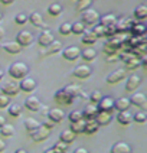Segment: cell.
Listing matches in <instances>:
<instances>
[{
	"mask_svg": "<svg viewBox=\"0 0 147 153\" xmlns=\"http://www.w3.org/2000/svg\"><path fill=\"white\" fill-rule=\"evenodd\" d=\"M131 33L134 35V36H144V33H146V26L143 25V23H133V26H131Z\"/></svg>",
	"mask_w": 147,
	"mask_h": 153,
	"instance_id": "cell-32",
	"label": "cell"
},
{
	"mask_svg": "<svg viewBox=\"0 0 147 153\" xmlns=\"http://www.w3.org/2000/svg\"><path fill=\"white\" fill-rule=\"evenodd\" d=\"M79 56L84 61H86V62H91V61H94L97 58V51H95L94 48H86L84 51H81Z\"/></svg>",
	"mask_w": 147,
	"mask_h": 153,
	"instance_id": "cell-30",
	"label": "cell"
},
{
	"mask_svg": "<svg viewBox=\"0 0 147 153\" xmlns=\"http://www.w3.org/2000/svg\"><path fill=\"white\" fill-rule=\"evenodd\" d=\"M130 100L127 97H121L118 100H114V110L117 111H126L130 108Z\"/></svg>",
	"mask_w": 147,
	"mask_h": 153,
	"instance_id": "cell-23",
	"label": "cell"
},
{
	"mask_svg": "<svg viewBox=\"0 0 147 153\" xmlns=\"http://www.w3.org/2000/svg\"><path fill=\"white\" fill-rule=\"evenodd\" d=\"M62 51V42L59 41H53L52 43H49L45 49V55H53V53H58V52Z\"/></svg>",
	"mask_w": 147,
	"mask_h": 153,
	"instance_id": "cell-26",
	"label": "cell"
},
{
	"mask_svg": "<svg viewBox=\"0 0 147 153\" xmlns=\"http://www.w3.org/2000/svg\"><path fill=\"white\" fill-rule=\"evenodd\" d=\"M4 123H6V119H4L3 116H0V127H1V126H3Z\"/></svg>",
	"mask_w": 147,
	"mask_h": 153,
	"instance_id": "cell-60",
	"label": "cell"
},
{
	"mask_svg": "<svg viewBox=\"0 0 147 153\" xmlns=\"http://www.w3.org/2000/svg\"><path fill=\"white\" fill-rule=\"evenodd\" d=\"M1 19H3V15H1V12H0V20H1Z\"/></svg>",
	"mask_w": 147,
	"mask_h": 153,
	"instance_id": "cell-64",
	"label": "cell"
},
{
	"mask_svg": "<svg viewBox=\"0 0 147 153\" xmlns=\"http://www.w3.org/2000/svg\"><path fill=\"white\" fill-rule=\"evenodd\" d=\"M48 119L56 124V123H59V121H62V120L65 119V113L61 110V108H51V110L48 111Z\"/></svg>",
	"mask_w": 147,
	"mask_h": 153,
	"instance_id": "cell-19",
	"label": "cell"
},
{
	"mask_svg": "<svg viewBox=\"0 0 147 153\" xmlns=\"http://www.w3.org/2000/svg\"><path fill=\"white\" fill-rule=\"evenodd\" d=\"M130 100V104L131 105H137V107H146V102H147V98L146 95L143 93H137V91H134L133 93V95L129 98Z\"/></svg>",
	"mask_w": 147,
	"mask_h": 153,
	"instance_id": "cell-10",
	"label": "cell"
},
{
	"mask_svg": "<svg viewBox=\"0 0 147 153\" xmlns=\"http://www.w3.org/2000/svg\"><path fill=\"white\" fill-rule=\"evenodd\" d=\"M42 126H45L46 128H49V130H51V128L55 126V123H53V121H51V120H48V121H43Z\"/></svg>",
	"mask_w": 147,
	"mask_h": 153,
	"instance_id": "cell-54",
	"label": "cell"
},
{
	"mask_svg": "<svg viewBox=\"0 0 147 153\" xmlns=\"http://www.w3.org/2000/svg\"><path fill=\"white\" fill-rule=\"evenodd\" d=\"M100 25H103L104 27H107V26H114L115 25V22H117V17L114 16L112 13H107V15H104V16L100 17Z\"/></svg>",
	"mask_w": 147,
	"mask_h": 153,
	"instance_id": "cell-29",
	"label": "cell"
},
{
	"mask_svg": "<svg viewBox=\"0 0 147 153\" xmlns=\"http://www.w3.org/2000/svg\"><path fill=\"white\" fill-rule=\"evenodd\" d=\"M43 153H56V152H55V150H53V149L51 147V149H46V150H45Z\"/></svg>",
	"mask_w": 147,
	"mask_h": 153,
	"instance_id": "cell-62",
	"label": "cell"
},
{
	"mask_svg": "<svg viewBox=\"0 0 147 153\" xmlns=\"http://www.w3.org/2000/svg\"><path fill=\"white\" fill-rule=\"evenodd\" d=\"M91 4V0H78V4H77V10L78 12H82L85 9L89 7Z\"/></svg>",
	"mask_w": 147,
	"mask_h": 153,
	"instance_id": "cell-46",
	"label": "cell"
},
{
	"mask_svg": "<svg viewBox=\"0 0 147 153\" xmlns=\"http://www.w3.org/2000/svg\"><path fill=\"white\" fill-rule=\"evenodd\" d=\"M25 107L29 111H39L41 107H42V104H41V100L38 97L30 95V97H27L25 100Z\"/></svg>",
	"mask_w": 147,
	"mask_h": 153,
	"instance_id": "cell-12",
	"label": "cell"
},
{
	"mask_svg": "<svg viewBox=\"0 0 147 153\" xmlns=\"http://www.w3.org/2000/svg\"><path fill=\"white\" fill-rule=\"evenodd\" d=\"M48 13L51 16H59L61 13H62V6H61L59 3H52L51 6L48 7Z\"/></svg>",
	"mask_w": 147,
	"mask_h": 153,
	"instance_id": "cell-39",
	"label": "cell"
},
{
	"mask_svg": "<svg viewBox=\"0 0 147 153\" xmlns=\"http://www.w3.org/2000/svg\"><path fill=\"white\" fill-rule=\"evenodd\" d=\"M23 124H25V128L27 130V131H29V133H30V131H33L35 128H38L39 126H41V123H39V121H38L36 119H32V117L26 119Z\"/></svg>",
	"mask_w": 147,
	"mask_h": 153,
	"instance_id": "cell-38",
	"label": "cell"
},
{
	"mask_svg": "<svg viewBox=\"0 0 147 153\" xmlns=\"http://www.w3.org/2000/svg\"><path fill=\"white\" fill-rule=\"evenodd\" d=\"M147 120V116L144 111H137L134 116H133V121H136V123H138V124H144Z\"/></svg>",
	"mask_w": 147,
	"mask_h": 153,
	"instance_id": "cell-42",
	"label": "cell"
},
{
	"mask_svg": "<svg viewBox=\"0 0 147 153\" xmlns=\"http://www.w3.org/2000/svg\"><path fill=\"white\" fill-rule=\"evenodd\" d=\"M59 33L61 35H64V36H68L69 33H71V23L69 22H64L62 25L59 26Z\"/></svg>",
	"mask_w": 147,
	"mask_h": 153,
	"instance_id": "cell-44",
	"label": "cell"
},
{
	"mask_svg": "<svg viewBox=\"0 0 147 153\" xmlns=\"http://www.w3.org/2000/svg\"><path fill=\"white\" fill-rule=\"evenodd\" d=\"M4 149H6V143H4V142L0 139V152H3Z\"/></svg>",
	"mask_w": 147,
	"mask_h": 153,
	"instance_id": "cell-57",
	"label": "cell"
},
{
	"mask_svg": "<svg viewBox=\"0 0 147 153\" xmlns=\"http://www.w3.org/2000/svg\"><path fill=\"white\" fill-rule=\"evenodd\" d=\"M98 114V107H97V104H88L84 111H82V117L84 120H91V119H95V116Z\"/></svg>",
	"mask_w": 147,
	"mask_h": 153,
	"instance_id": "cell-20",
	"label": "cell"
},
{
	"mask_svg": "<svg viewBox=\"0 0 147 153\" xmlns=\"http://www.w3.org/2000/svg\"><path fill=\"white\" fill-rule=\"evenodd\" d=\"M140 67H144V68L147 67V58H146V55H143V56H141V59H140Z\"/></svg>",
	"mask_w": 147,
	"mask_h": 153,
	"instance_id": "cell-55",
	"label": "cell"
},
{
	"mask_svg": "<svg viewBox=\"0 0 147 153\" xmlns=\"http://www.w3.org/2000/svg\"><path fill=\"white\" fill-rule=\"evenodd\" d=\"M0 134L3 137H12L15 134V127L9 123H4L1 127H0Z\"/></svg>",
	"mask_w": 147,
	"mask_h": 153,
	"instance_id": "cell-37",
	"label": "cell"
},
{
	"mask_svg": "<svg viewBox=\"0 0 147 153\" xmlns=\"http://www.w3.org/2000/svg\"><path fill=\"white\" fill-rule=\"evenodd\" d=\"M16 42L19 43L22 48H26V46L32 45V42H33V35L30 33L29 30H20V32L16 35Z\"/></svg>",
	"mask_w": 147,
	"mask_h": 153,
	"instance_id": "cell-3",
	"label": "cell"
},
{
	"mask_svg": "<svg viewBox=\"0 0 147 153\" xmlns=\"http://www.w3.org/2000/svg\"><path fill=\"white\" fill-rule=\"evenodd\" d=\"M84 126H85V120L81 119L78 120V121H74V123H71V131H74L75 134H81V133H84Z\"/></svg>",
	"mask_w": 147,
	"mask_h": 153,
	"instance_id": "cell-31",
	"label": "cell"
},
{
	"mask_svg": "<svg viewBox=\"0 0 147 153\" xmlns=\"http://www.w3.org/2000/svg\"><path fill=\"white\" fill-rule=\"evenodd\" d=\"M85 25L79 20V22H74V23H71V33L74 35H82L84 32H85Z\"/></svg>",
	"mask_w": 147,
	"mask_h": 153,
	"instance_id": "cell-33",
	"label": "cell"
},
{
	"mask_svg": "<svg viewBox=\"0 0 147 153\" xmlns=\"http://www.w3.org/2000/svg\"><path fill=\"white\" fill-rule=\"evenodd\" d=\"M117 121L123 124V126H129L133 123V114H130L129 110L126 111H118V114H117Z\"/></svg>",
	"mask_w": 147,
	"mask_h": 153,
	"instance_id": "cell-22",
	"label": "cell"
},
{
	"mask_svg": "<svg viewBox=\"0 0 147 153\" xmlns=\"http://www.w3.org/2000/svg\"><path fill=\"white\" fill-rule=\"evenodd\" d=\"M72 153H89V152L86 150L85 147H77V149H75Z\"/></svg>",
	"mask_w": 147,
	"mask_h": 153,
	"instance_id": "cell-56",
	"label": "cell"
},
{
	"mask_svg": "<svg viewBox=\"0 0 147 153\" xmlns=\"http://www.w3.org/2000/svg\"><path fill=\"white\" fill-rule=\"evenodd\" d=\"M133 56H134V53H131V52H121V53H118V59H121L123 62H127Z\"/></svg>",
	"mask_w": 147,
	"mask_h": 153,
	"instance_id": "cell-50",
	"label": "cell"
},
{
	"mask_svg": "<svg viewBox=\"0 0 147 153\" xmlns=\"http://www.w3.org/2000/svg\"><path fill=\"white\" fill-rule=\"evenodd\" d=\"M1 94H6L9 97H13V95H16L20 90H19V84L15 82V81H7V82H4V84L1 85Z\"/></svg>",
	"mask_w": 147,
	"mask_h": 153,
	"instance_id": "cell-7",
	"label": "cell"
},
{
	"mask_svg": "<svg viewBox=\"0 0 147 153\" xmlns=\"http://www.w3.org/2000/svg\"><path fill=\"white\" fill-rule=\"evenodd\" d=\"M101 98H103V94L100 93V91H92L91 95H89V100H91L92 104H98V101H100Z\"/></svg>",
	"mask_w": 147,
	"mask_h": 153,
	"instance_id": "cell-48",
	"label": "cell"
},
{
	"mask_svg": "<svg viewBox=\"0 0 147 153\" xmlns=\"http://www.w3.org/2000/svg\"><path fill=\"white\" fill-rule=\"evenodd\" d=\"M7 107H9L7 113L12 116V117H19V116H20V113H22V107H20L19 104H9Z\"/></svg>",
	"mask_w": 147,
	"mask_h": 153,
	"instance_id": "cell-40",
	"label": "cell"
},
{
	"mask_svg": "<svg viewBox=\"0 0 147 153\" xmlns=\"http://www.w3.org/2000/svg\"><path fill=\"white\" fill-rule=\"evenodd\" d=\"M124 76H126V69H115V71H112L110 75L107 76V82L108 84H117V82H120V81H123L124 79Z\"/></svg>",
	"mask_w": 147,
	"mask_h": 153,
	"instance_id": "cell-11",
	"label": "cell"
},
{
	"mask_svg": "<svg viewBox=\"0 0 147 153\" xmlns=\"http://www.w3.org/2000/svg\"><path fill=\"white\" fill-rule=\"evenodd\" d=\"M52 149H53L56 153H66L68 152V145L59 140V142H56L55 145L52 146Z\"/></svg>",
	"mask_w": 147,
	"mask_h": 153,
	"instance_id": "cell-41",
	"label": "cell"
},
{
	"mask_svg": "<svg viewBox=\"0 0 147 153\" xmlns=\"http://www.w3.org/2000/svg\"><path fill=\"white\" fill-rule=\"evenodd\" d=\"M107 61H108V62H115V61H118V53L115 52V53H112V55H108V56H107Z\"/></svg>",
	"mask_w": 147,
	"mask_h": 153,
	"instance_id": "cell-53",
	"label": "cell"
},
{
	"mask_svg": "<svg viewBox=\"0 0 147 153\" xmlns=\"http://www.w3.org/2000/svg\"><path fill=\"white\" fill-rule=\"evenodd\" d=\"M15 22H16L17 25H25L26 22H27V16H26L25 13H17L16 17H15Z\"/></svg>",
	"mask_w": 147,
	"mask_h": 153,
	"instance_id": "cell-49",
	"label": "cell"
},
{
	"mask_svg": "<svg viewBox=\"0 0 147 153\" xmlns=\"http://www.w3.org/2000/svg\"><path fill=\"white\" fill-rule=\"evenodd\" d=\"M3 76H4V71H3V69L0 68V79H1Z\"/></svg>",
	"mask_w": 147,
	"mask_h": 153,
	"instance_id": "cell-63",
	"label": "cell"
},
{
	"mask_svg": "<svg viewBox=\"0 0 147 153\" xmlns=\"http://www.w3.org/2000/svg\"><path fill=\"white\" fill-rule=\"evenodd\" d=\"M27 22H30V23L33 26H36V27H41V26H43V17L41 13L32 12V13L27 16Z\"/></svg>",
	"mask_w": 147,
	"mask_h": 153,
	"instance_id": "cell-28",
	"label": "cell"
},
{
	"mask_svg": "<svg viewBox=\"0 0 147 153\" xmlns=\"http://www.w3.org/2000/svg\"><path fill=\"white\" fill-rule=\"evenodd\" d=\"M0 46H1L3 51L10 53V55H16V53H19L20 49H22V46H20L16 41H15V42H3Z\"/></svg>",
	"mask_w": 147,
	"mask_h": 153,
	"instance_id": "cell-17",
	"label": "cell"
},
{
	"mask_svg": "<svg viewBox=\"0 0 147 153\" xmlns=\"http://www.w3.org/2000/svg\"><path fill=\"white\" fill-rule=\"evenodd\" d=\"M134 22H131L130 19L127 17H121V19H117V22H115V32L117 33H123V32H127L131 29V26H133Z\"/></svg>",
	"mask_w": 147,
	"mask_h": 153,
	"instance_id": "cell-9",
	"label": "cell"
},
{
	"mask_svg": "<svg viewBox=\"0 0 147 153\" xmlns=\"http://www.w3.org/2000/svg\"><path fill=\"white\" fill-rule=\"evenodd\" d=\"M68 119L71 123H74V121H78V120H81V119H84L82 117V111H78V110H74V111H71L68 114Z\"/></svg>",
	"mask_w": 147,
	"mask_h": 153,
	"instance_id": "cell-43",
	"label": "cell"
},
{
	"mask_svg": "<svg viewBox=\"0 0 147 153\" xmlns=\"http://www.w3.org/2000/svg\"><path fill=\"white\" fill-rule=\"evenodd\" d=\"M9 75L12 76V78H15V79H22V78H25L27 74H29V67L26 65L25 62H15V64H12L10 67H9Z\"/></svg>",
	"mask_w": 147,
	"mask_h": 153,
	"instance_id": "cell-1",
	"label": "cell"
},
{
	"mask_svg": "<svg viewBox=\"0 0 147 153\" xmlns=\"http://www.w3.org/2000/svg\"><path fill=\"white\" fill-rule=\"evenodd\" d=\"M140 84H141V76L131 75V76H129V79H127V82H126V90H127L129 93H134L138 87H140Z\"/></svg>",
	"mask_w": 147,
	"mask_h": 153,
	"instance_id": "cell-15",
	"label": "cell"
},
{
	"mask_svg": "<svg viewBox=\"0 0 147 153\" xmlns=\"http://www.w3.org/2000/svg\"><path fill=\"white\" fill-rule=\"evenodd\" d=\"M92 33L97 36V38H101V36H104L105 35V27H104L103 25H95L94 26V29H92Z\"/></svg>",
	"mask_w": 147,
	"mask_h": 153,
	"instance_id": "cell-45",
	"label": "cell"
},
{
	"mask_svg": "<svg viewBox=\"0 0 147 153\" xmlns=\"http://www.w3.org/2000/svg\"><path fill=\"white\" fill-rule=\"evenodd\" d=\"M103 49H104V52H105V53H108V55H111V53H115V52H117L112 46H110L108 43H105V45H104Z\"/></svg>",
	"mask_w": 147,
	"mask_h": 153,
	"instance_id": "cell-52",
	"label": "cell"
},
{
	"mask_svg": "<svg viewBox=\"0 0 147 153\" xmlns=\"http://www.w3.org/2000/svg\"><path fill=\"white\" fill-rule=\"evenodd\" d=\"M111 113H105V111H98V114L95 116V121L98 123V126H107L111 123Z\"/></svg>",
	"mask_w": 147,
	"mask_h": 153,
	"instance_id": "cell-21",
	"label": "cell"
},
{
	"mask_svg": "<svg viewBox=\"0 0 147 153\" xmlns=\"http://www.w3.org/2000/svg\"><path fill=\"white\" fill-rule=\"evenodd\" d=\"M98 128H100V126H98V123L94 119L85 120V126H84V133L85 134H94Z\"/></svg>",
	"mask_w": 147,
	"mask_h": 153,
	"instance_id": "cell-27",
	"label": "cell"
},
{
	"mask_svg": "<svg viewBox=\"0 0 147 153\" xmlns=\"http://www.w3.org/2000/svg\"><path fill=\"white\" fill-rule=\"evenodd\" d=\"M30 136L33 142H43L49 137V128H46L45 126H39L38 128H35L33 131H30Z\"/></svg>",
	"mask_w": 147,
	"mask_h": 153,
	"instance_id": "cell-4",
	"label": "cell"
},
{
	"mask_svg": "<svg viewBox=\"0 0 147 153\" xmlns=\"http://www.w3.org/2000/svg\"><path fill=\"white\" fill-rule=\"evenodd\" d=\"M124 69H127V71H136L137 68H140V59H138L137 56H133L131 59H129L127 62H124Z\"/></svg>",
	"mask_w": 147,
	"mask_h": 153,
	"instance_id": "cell-36",
	"label": "cell"
},
{
	"mask_svg": "<svg viewBox=\"0 0 147 153\" xmlns=\"http://www.w3.org/2000/svg\"><path fill=\"white\" fill-rule=\"evenodd\" d=\"M9 104H10V97L0 93V108H6Z\"/></svg>",
	"mask_w": 147,
	"mask_h": 153,
	"instance_id": "cell-47",
	"label": "cell"
},
{
	"mask_svg": "<svg viewBox=\"0 0 147 153\" xmlns=\"http://www.w3.org/2000/svg\"><path fill=\"white\" fill-rule=\"evenodd\" d=\"M55 100L58 102H61V104H65V105H71L72 102H74V100L75 98H72L69 94H66L65 91H64V88L62 90H58L56 93H55Z\"/></svg>",
	"mask_w": 147,
	"mask_h": 153,
	"instance_id": "cell-16",
	"label": "cell"
},
{
	"mask_svg": "<svg viewBox=\"0 0 147 153\" xmlns=\"http://www.w3.org/2000/svg\"><path fill=\"white\" fill-rule=\"evenodd\" d=\"M98 20H100V15H98V12L94 10V9H85V10H82L81 12V22L84 23V25H88V26H92V25H97L98 23Z\"/></svg>",
	"mask_w": 147,
	"mask_h": 153,
	"instance_id": "cell-2",
	"label": "cell"
},
{
	"mask_svg": "<svg viewBox=\"0 0 147 153\" xmlns=\"http://www.w3.org/2000/svg\"><path fill=\"white\" fill-rule=\"evenodd\" d=\"M91 72H92V69H91V67H88V65H78L77 68L72 71L74 76L81 78V79H85V78H88V76L91 75Z\"/></svg>",
	"mask_w": 147,
	"mask_h": 153,
	"instance_id": "cell-14",
	"label": "cell"
},
{
	"mask_svg": "<svg viewBox=\"0 0 147 153\" xmlns=\"http://www.w3.org/2000/svg\"><path fill=\"white\" fill-rule=\"evenodd\" d=\"M79 55H81V49L78 46H68L62 49V56L66 61H75L79 58Z\"/></svg>",
	"mask_w": 147,
	"mask_h": 153,
	"instance_id": "cell-6",
	"label": "cell"
},
{
	"mask_svg": "<svg viewBox=\"0 0 147 153\" xmlns=\"http://www.w3.org/2000/svg\"><path fill=\"white\" fill-rule=\"evenodd\" d=\"M0 1H1L3 4H12V3H13L15 0H0Z\"/></svg>",
	"mask_w": 147,
	"mask_h": 153,
	"instance_id": "cell-59",
	"label": "cell"
},
{
	"mask_svg": "<svg viewBox=\"0 0 147 153\" xmlns=\"http://www.w3.org/2000/svg\"><path fill=\"white\" fill-rule=\"evenodd\" d=\"M19 90L23 91V93H32L36 90V81L30 76H25L20 79V84H19Z\"/></svg>",
	"mask_w": 147,
	"mask_h": 153,
	"instance_id": "cell-5",
	"label": "cell"
},
{
	"mask_svg": "<svg viewBox=\"0 0 147 153\" xmlns=\"http://www.w3.org/2000/svg\"><path fill=\"white\" fill-rule=\"evenodd\" d=\"M4 35H6V32H4V29L3 27H0V41L4 38Z\"/></svg>",
	"mask_w": 147,
	"mask_h": 153,
	"instance_id": "cell-58",
	"label": "cell"
},
{
	"mask_svg": "<svg viewBox=\"0 0 147 153\" xmlns=\"http://www.w3.org/2000/svg\"><path fill=\"white\" fill-rule=\"evenodd\" d=\"M97 107H98V111L112 113V110H114V100H112L111 97H103V98L98 101Z\"/></svg>",
	"mask_w": 147,
	"mask_h": 153,
	"instance_id": "cell-8",
	"label": "cell"
},
{
	"mask_svg": "<svg viewBox=\"0 0 147 153\" xmlns=\"http://www.w3.org/2000/svg\"><path fill=\"white\" fill-rule=\"evenodd\" d=\"M134 17L137 20H144L147 17V6H144V4L137 6V7L134 9Z\"/></svg>",
	"mask_w": 147,
	"mask_h": 153,
	"instance_id": "cell-35",
	"label": "cell"
},
{
	"mask_svg": "<svg viewBox=\"0 0 147 153\" xmlns=\"http://www.w3.org/2000/svg\"><path fill=\"white\" fill-rule=\"evenodd\" d=\"M115 33H117V32H115V26H107V27H105V35H104V36L111 38V36H114Z\"/></svg>",
	"mask_w": 147,
	"mask_h": 153,
	"instance_id": "cell-51",
	"label": "cell"
},
{
	"mask_svg": "<svg viewBox=\"0 0 147 153\" xmlns=\"http://www.w3.org/2000/svg\"><path fill=\"white\" fill-rule=\"evenodd\" d=\"M55 41V36H53V33H52L51 30H43L42 33L38 36V43L41 45V46H43V48H46L49 43H52Z\"/></svg>",
	"mask_w": 147,
	"mask_h": 153,
	"instance_id": "cell-13",
	"label": "cell"
},
{
	"mask_svg": "<svg viewBox=\"0 0 147 153\" xmlns=\"http://www.w3.org/2000/svg\"><path fill=\"white\" fill-rule=\"evenodd\" d=\"M110 153H131V146L126 142H117L110 149Z\"/></svg>",
	"mask_w": 147,
	"mask_h": 153,
	"instance_id": "cell-18",
	"label": "cell"
},
{
	"mask_svg": "<svg viewBox=\"0 0 147 153\" xmlns=\"http://www.w3.org/2000/svg\"><path fill=\"white\" fill-rule=\"evenodd\" d=\"M75 137H77V134H75L74 131H71L69 128H66V130H62V131H61L59 140L64 142V143H66V145H71V143L75 140Z\"/></svg>",
	"mask_w": 147,
	"mask_h": 153,
	"instance_id": "cell-24",
	"label": "cell"
},
{
	"mask_svg": "<svg viewBox=\"0 0 147 153\" xmlns=\"http://www.w3.org/2000/svg\"><path fill=\"white\" fill-rule=\"evenodd\" d=\"M97 36L92 33V30H85L84 33H82V43H85V45H94L97 42Z\"/></svg>",
	"mask_w": 147,
	"mask_h": 153,
	"instance_id": "cell-34",
	"label": "cell"
},
{
	"mask_svg": "<svg viewBox=\"0 0 147 153\" xmlns=\"http://www.w3.org/2000/svg\"><path fill=\"white\" fill-rule=\"evenodd\" d=\"M15 153H27V150H26V149H16Z\"/></svg>",
	"mask_w": 147,
	"mask_h": 153,
	"instance_id": "cell-61",
	"label": "cell"
},
{
	"mask_svg": "<svg viewBox=\"0 0 147 153\" xmlns=\"http://www.w3.org/2000/svg\"><path fill=\"white\" fill-rule=\"evenodd\" d=\"M64 91H65L66 94H69L72 98H77V97H81V94H82V88H81L79 85L69 84V85H66V87L64 88Z\"/></svg>",
	"mask_w": 147,
	"mask_h": 153,
	"instance_id": "cell-25",
	"label": "cell"
}]
</instances>
